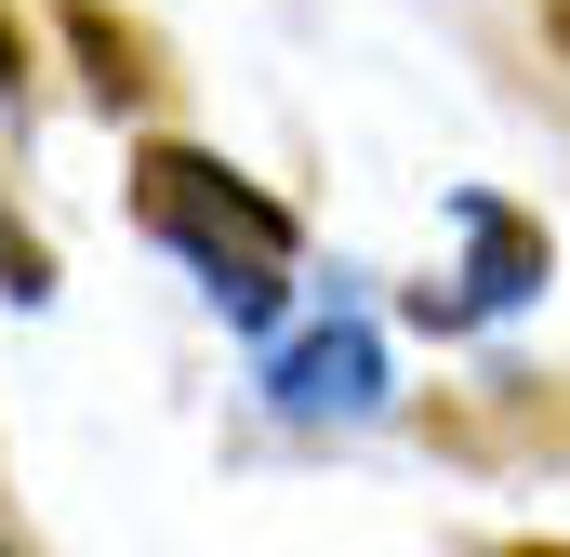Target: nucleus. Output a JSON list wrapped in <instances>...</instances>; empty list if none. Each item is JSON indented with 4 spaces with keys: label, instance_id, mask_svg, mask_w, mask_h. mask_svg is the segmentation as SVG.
<instances>
[{
    "label": "nucleus",
    "instance_id": "obj_7",
    "mask_svg": "<svg viewBox=\"0 0 570 557\" xmlns=\"http://www.w3.org/2000/svg\"><path fill=\"white\" fill-rule=\"evenodd\" d=\"M0 292H13V305H53V292H67V278H53V240H40V213L13 199V173H0Z\"/></svg>",
    "mask_w": 570,
    "mask_h": 557
},
{
    "label": "nucleus",
    "instance_id": "obj_2",
    "mask_svg": "<svg viewBox=\"0 0 570 557\" xmlns=\"http://www.w3.org/2000/svg\"><path fill=\"white\" fill-rule=\"evenodd\" d=\"M451 226H464V266H451V292L438 278H412L399 292V319L412 332H478V319H504V305H531L544 278H558V240H544V213L531 199H504V186H451Z\"/></svg>",
    "mask_w": 570,
    "mask_h": 557
},
{
    "label": "nucleus",
    "instance_id": "obj_4",
    "mask_svg": "<svg viewBox=\"0 0 570 557\" xmlns=\"http://www.w3.org/2000/svg\"><path fill=\"white\" fill-rule=\"evenodd\" d=\"M412 424L464 465H570V372H478V385H438Z\"/></svg>",
    "mask_w": 570,
    "mask_h": 557
},
{
    "label": "nucleus",
    "instance_id": "obj_8",
    "mask_svg": "<svg viewBox=\"0 0 570 557\" xmlns=\"http://www.w3.org/2000/svg\"><path fill=\"white\" fill-rule=\"evenodd\" d=\"M464 557H570V531H491V545H464Z\"/></svg>",
    "mask_w": 570,
    "mask_h": 557
},
{
    "label": "nucleus",
    "instance_id": "obj_5",
    "mask_svg": "<svg viewBox=\"0 0 570 557\" xmlns=\"http://www.w3.org/2000/svg\"><path fill=\"white\" fill-rule=\"evenodd\" d=\"M372 372H385V359H372V319H332V332L279 345V372H266V385H279L292 412H358V399H372Z\"/></svg>",
    "mask_w": 570,
    "mask_h": 557
},
{
    "label": "nucleus",
    "instance_id": "obj_3",
    "mask_svg": "<svg viewBox=\"0 0 570 557\" xmlns=\"http://www.w3.org/2000/svg\"><path fill=\"white\" fill-rule=\"evenodd\" d=\"M40 27H53V53L80 67V107H94V120L159 134V120L186 107V67H173V40H159L146 13H120V0H53Z\"/></svg>",
    "mask_w": 570,
    "mask_h": 557
},
{
    "label": "nucleus",
    "instance_id": "obj_1",
    "mask_svg": "<svg viewBox=\"0 0 570 557\" xmlns=\"http://www.w3.org/2000/svg\"><path fill=\"white\" fill-rule=\"evenodd\" d=\"M120 199H134V226L199 278L226 319H279L292 305V278H305V213H292L279 186H253L239 159H213V146H186V134H134Z\"/></svg>",
    "mask_w": 570,
    "mask_h": 557
},
{
    "label": "nucleus",
    "instance_id": "obj_6",
    "mask_svg": "<svg viewBox=\"0 0 570 557\" xmlns=\"http://www.w3.org/2000/svg\"><path fill=\"white\" fill-rule=\"evenodd\" d=\"M40 94H53V27H40L27 0H0V107L40 120Z\"/></svg>",
    "mask_w": 570,
    "mask_h": 557
},
{
    "label": "nucleus",
    "instance_id": "obj_9",
    "mask_svg": "<svg viewBox=\"0 0 570 557\" xmlns=\"http://www.w3.org/2000/svg\"><path fill=\"white\" fill-rule=\"evenodd\" d=\"M531 27H544V53L570 67V0H531Z\"/></svg>",
    "mask_w": 570,
    "mask_h": 557
}]
</instances>
